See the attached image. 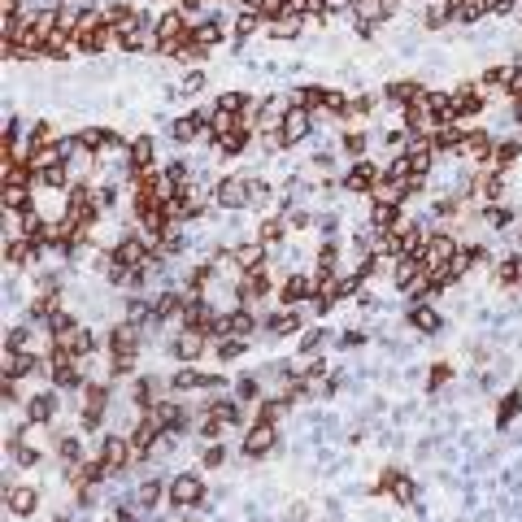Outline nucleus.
Returning <instances> with one entry per match:
<instances>
[{
  "instance_id": "42",
  "label": "nucleus",
  "mask_w": 522,
  "mask_h": 522,
  "mask_svg": "<svg viewBox=\"0 0 522 522\" xmlns=\"http://www.w3.org/2000/svg\"><path fill=\"white\" fill-rule=\"evenodd\" d=\"M140 318H149V305H144V301H130V322H140Z\"/></svg>"
},
{
  "instance_id": "25",
  "label": "nucleus",
  "mask_w": 522,
  "mask_h": 522,
  "mask_svg": "<svg viewBox=\"0 0 522 522\" xmlns=\"http://www.w3.org/2000/svg\"><path fill=\"white\" fill-rule=\"evenodd\" d=\"M410 322L418 326V331H439V314H435V309H414V314H410Z\"/></svg>"
},
{
  "instance_id": "13",
  "label": "nucleus",
  "mask_w": 522,
  "mask_h": 522,
  "mask_svg": "<svg viewBox=\"0 0 522 522\" xmlns=\"http://www.w3.org/2000/svg\"><path fill=\"white\" fill-rule=\"evenodd\" d=\"M370 226H379V231H405V226H401V205L379 201V205H374V214H370Z\"/></svg>"
},
{
  "instance_id": "11",
  "label": "nucleus",
  "mask_w": 522,
  "mask_h": 522,
  "mask_svg": "<svg viewBox=\"0 0 522 522\" xmlns=\"http://www.w3.org/2000/svg\"><path fill=\"white\" fill-rule=\"evenodd\" d=\"M492 149L496 144L483 135V130H466V144H462V157H470V161H492Z\"/></svg>"
},
{
  "instance_id": "23",
  "label": "nucleus",
  "mask_w": 522,
  "mask_h": 522,
  "mask_svg": "<svg viewBox=\"0 0 522 522\" xmlns=\"http://www.w3.org/2000/svg\"><path fill=\"white\" fill-rule=\"evenodd\" d=\"M40 362H35V357H26V353H18V357H5V374H9V379H13V374H18V379H22V374H31V370H35Z\"/></svg>"
},
{
  "instance_id": "1",
  "label": "nucleus",
  "mask_w": 522,
  "mask_h": 522,
  "mask_svg": "<svg viewBox=\"0 0 522 522\" xmlns=\"http://www.w3.org/2000/svg\"><path fill=\"white\" fill-rule=\"evenodd\" d=\"M309 130H314V109H305V105H292V109H287V118H283V126H279L283 144H296V140H305Z\"/></svg>"
},
{
  "instance_id": "5",
  "label": "nucleus",
  "mask_w": 522,
  "mask_h": 522,
  "mask_svg": "<svg viewBox=\"0 0 522 522\" xmlns=\"http://www.w3.org/2000/svg\"><path fill=\"white\" fill-rule=\"evenodd\" d=\"M201 496H205V487H201V479H196V475H178V479L170 483V500L183 505V510H187V505H196Z\"/></svg>"
},
{
  "instance_id": "45",
  "label": "nucleus",
  "mask_w": 522,
  "mask_h": 522,
  "mask_svg": "<svg viewBox=\"0 0 522 522\" xmlns=\"http://www.w3.org/2000/svg\"><path fill=\"white\" fill-rule=\"evenodd\" d=\"M18 462H22V466H35V448H26V444H18Z\"/></svg>"
},
{
  "instance_id": "7",
  "label": "nucleus",
  "mask_w": 522,
  "mask_h": 522,
  "mask_svg": "<svg viewBox=\"0 0 522 522\" xmlns=\"http://www.w3.org/2000/svg\"><path fill=\"white\" fill-rule=\"evenodd\" d=\"M374 183H379V170H374L366 157H357V166L348 170L344 187H348V192H374Z\"/></svg>"
},
{
  "instance_id": "16",
  "label": "nucleus",
  "mask_w": 522,
  "mask_h": 522,
  "mask_svg": "<svg viewBox=\"0 0 522 522\" xmlns=\"http://www.w3.org/2000/svg\"><path fill=\"white\" fill-rule=\"evenodd\" d=\"M26 414H31V422H48V418L57 414V396H48V392H44V396H31Z\"/></svg>"
},
{
  "instance_id": "24",
  "label": "nucleus",
  "mask_w": 522,
  "mask_h": 522,
  "mask_svg": "<svg viewBox=\"0 0 522 522\" xmlns=\"http://www.w3.org/2000/svg\"><path fill=\"white\" fill-rule=\"evenodd\" d=\"M201 353H205V335H183L174 344V357H183V362L187 357H201Z\"/></svg>"
},
{
  "instance_id": "28",
  "label": "nucleus",
  "mask_w": 522,
  "mask_h": 522,
  "mask_svg": "<svg viewBox=\"0 0 522 522\" xmlns=\"http://www.w3.org/2000/svg\"><path fill=\"white\" fill-rule=\"evenodd\" d=\"M270 331H274V335H292V331H301V326H296V314H279V318L270 322Z\"/></svg>"
},
{
  "instance_id": "15",
  "label": "nucleus",
  "mask_w": 522,
  "mask_h": 522,
  "mask_svg": "<svg viewBox=\"0 0 522 522\" xmlns=\"http://www.w3.org/2000/svg\"><path fill=\"white\" fill-rule=\"evenodd\" d=\"M126 457H130V444H126V439H118V435H113L109 444H105V466H109V475H113V470H122V466H126Z\"/></svg>"
},
{
  "instance_id": "29",
  "label": "nucleus",
  "mask_w": 522,
  "mask_h": 522,
  "mask_svg": "<svg viewBox=\"0 0 522 522\" xmlns=\"http://www.w3.org/2000/svg\"><path fill=\"white\" fill-rule=\"evenodd\" d=\"M226 331L249 335V331H253V318H249V314H231V318H226Z\"/></svg>"
},
{
  "instance_id": "3",
  "label": "nucleus",
  "mask_w": 522,
  "mask_h": 522,
  "mask_svg": "<svg viewBox=\"0 0 522 522\" xmlns=\"http://www.w3.org/2000/svg\"><path fill=\"white\" fill-rule=\"evenodd\" d=\"M218 205H222V209H244V205H253L249 178H222V183H218Z\"/></svg>"
},
{
  "instance_id": "47",
  "label": "nucleus",
  "mask_w": 522,
  "mask_h": 522,
  "mask_svg": "<svg viewBox=\"0 0 522 522\" xmlns=\"http://www.w3.org/2000/svg\"><path fill=\"white\" fill-rule=\"evenodd\" d=\"M239 396H244V401L257 396V383H253V379H244V383H239Z\"/></svg>"
},
{
  "instance_id": "27",
  "label": "nucleus",
  "mask_w": 522,
  "mask_h": 522,
  "mask_svg": "<svg viewBox=\"0 0 522 522\" xmlns=\"http://www.w3.org/2000/svg\"><path fill=\"white\" fill-rule=\"evenodd\" d=\"M518 261H522V257H505L500 266H496V279H500V283H514V279H522V266H518Z\"/></svg>"
},
{
  "instance_id": "34",
  "label": "nucleus",
  "mask_w": 522,
  "mask_h": 522,
  "mask_svg": "<svg viewBox=\"0 0 522 522\" xmlns=\"http://www.w3.org/2000/svg\"><path fill=\"white\" fill-rule=\"evenodd\" d=\"M344 153H353V157H362V153H366V135H362V130H353V135L344 140Z\"/></svg>"
},
{
  "instance_id": "32",
  "label": "nucleus",
  "mask_w": 522,
  "mask_h": 522,
  "mask_svg": "<svg viewBox=\"0 0 522 522\" xmlns=\"http://www.w3.org/2000/svg\"><path fill=\"white\" fill-rule=\"evenodd\" d=\"M283 235V222H261V244H279Z\"/></svg>"
},
{
  "instance_id": "18",
  "label": "nucleus",
  "mask_w": 522,
  "mask_h": 522,
  "mask_svg": "<svg viewBox=\"0 0 522 522\" xmlns=\"http://www.w3.org/2000/svg\"><path fill=\"white\" fill-rule=\"evenodd\" d=\"M522 157V144L518 140H505V144H496V149H492V166H514V161Z\"/></svg>"
},
{
  "instance_id": "19",
  "label": "nucleus",
  "mask_w": 522,
  "mask_h": 522,
  "mask_svg": "<svg viewBox=\"0 0 522 522\" xmlns=\"http://www.w3.org/2000/svg\"><path fill=\"white\" fill-rule=\"evenodd\" d=\"M244 109H249V96H244V92H222L218 105H214V113H235V118H239Z\"/></svg>"
},
{
  "instance_id": "9",
  "label": "nucleus",
  "mask_w": 522,
  "mask_h": 522,
  "mask_svg": "<svg viewBox=\"0 0 522 522\" xmlns=\"http://www.w3.org/2000/svg\"><path fill=\"white\" fill-rule=\"evenodd\" d=\"M301 31H305L301 13H283V18H270V22H266V35H274V40H296Z\"/></svg>"
},
{
  "instance_id": "38",
  "label": "nucleus",
  "mask_w": 522,
  "mask_h": 522,
  "mask_svg": "<svg viewBox=\"0 0 522 522\" xmlns=\"http://www.w3.org/2000/svg\"><path fill=\"white\" fill-rule=\"evenodd\" d=\"M518 9V0H492V18H510Z\"/></svg>"
},
{
  "instance_id": "8",
  "label": "nucleus",
  "mask_w": 522,
  "mask_h": 522,
  "mask_svg": "<svg viewBox=\"0 0 522 522\" xmlns=\"http://www.w3.org/2000/svg\"><path fill=\"white\" fill-rule=\"evenodd\" d=\"M270 444H274V422L261 418L257 427L249 431V439H244V453H249V457H261V453H270Z\"/></svg>"
},
{
  "instance_id": "35",
  "label": "nucleus",
  "mask_w": 522,
  "mask_h": 522,
  "mask_svg": "<svg viewBox=\"0 0 522 522\" xmlns=\"http://www.w3.org/2000/svg\"><path fill=\"white\" fill-rule=\"evenodd\" d=\"M244 353V339H222V344H218V357H222V362H226V357H239Z\"/></svg>"
},
{
  "instance_id": "41",
  "label": "nucleus",
  "mask_w": 522,
  "mask_h": 522,
  "mask_svg": "<svg viewBox=\"0 0 522 522\" xmlns=\"http://www.w3.org/2000/svg\"><path fill=\"white\" fill-rule=\"evenodd\" d=\"M157 492H161L157 483H144V487H140V500H144V505H153V500H157Z\"/></svg>"
},
{
  "instance_id": "46",
  "label": "nucleus",
  "mask_w": 522,
  "mask_h": 522,
  "mask_svg": "<svg viewBox=\"0 0 522 522\" xmlns=\"http://www.w3.org/2000/svg\"><path fill=\"white\" fill-rule=\"evenodd\" d=\"M444 379H448V366H435V370H431V387H439Z\"/></svg>"
},
{
  "instance_id": "33",
  "label": "nucleus",
  "mask_w": 522,
  "mask_h": 522,
  "mask_svg": "<svg viewBox=\"0 0 522 522\" xmlns=\"http://www.w3.org/2000/svg\"><path fill=\"white\" fill-rule=\"evenodd\" d=\"M283 410H287L283 401H266V405H261V418H266V422H279V418H283Z\"/></svg>"
},
{
  "instance_id": "17",
  "label": "nucleus",
  "mask_w": 522,
  "mask_h": 522,
  "mask_svg": "<svg viewBox=\"0 0 522 522\" xmlns=\"http://www.w3.org/2000/svg\"><path fill=\"white\" fill-rule=\"evenodd\" d=\"M235 261H239L244 270H257L261 261H266V244H261V239L257 244H244V249H235Z\"/></svg>"
},
{
  "instance_id": "4",
  "label": "nucleus",
  "mask_w": 522,
  "mask_h": 522,
  "mask_svg": "<svg viewBox=\"0 0 522 522\" xmlns=\"http://www.w3.org/2000/svg\"><path fill=\"white\" fill-rule=\"evenodd\" d=\"M457 253H462V249L453 244V235H431L427 253H422V266H427V270H439V266H448Z\"/></svg>"
},
{
  "instance_id": "20",
  "label": "nucleus",
  "mask_w": 522,
  "mask_h": 522,
  "mask_svg": "<svg viewBox=\"0 0 522 522\" xmlns=\"http://www.w3.org/2000/svg\"><path fill=\"white\" fill-rule=\"evenodd\" d=\"M309 287H314L309 279H301V274H292V279L283 283V305H301V301L309 296Z\"/></svg>"
},
{
  "instance_id": "43",
  "label": "nucleus",
  "mask_w": 522,
  "mask_h": 522,
  "mask_svg": "<svg viewBox=\"0 0 522 522\" xmlns=\"http://www.w3.org/2000/svg\"><path fill=\"white\" fill-rule=\"evenodd\" d=\"M26 344V331H22V326H13V331H9V348H22Z\"/></svg>"
},
{
  "instance_id": "6",
  "label": "nucleus",
  "mask_w": 522,
  "mask_h": 522,
  "mask_svg": "<svg viewBox=\"0 0 522 522\" xmlns=\"http://www.w3.org/2000/svg\"><path fill=\"white\" fill-rule=\"evenodd\" d=\"M261 26H266V13H261V9H249V5H239V13L231 18L235 40H249V35H257Z\"/></svg>"
},
{
  "instance_id": "21",
  "label": "nucleus",
  "mask_w": 522,
  "mask_h": 522,
  "mask_svg": "<svg viewBox=\"0 0 522 522\" xmlns=\"http://www.w3.org/2000/svg\"><path fill=\"white\" fill-rule=\"evenodd\" d=\"M9 510L26 518L31 510H35V487H18V492H9Z\"/></svg>"
},
{
  "instance_id": "10",
  "label": "nucleus",
  "mask_w": 522,
  "mask_h": 522,
  "mask_svg": "<svg viewBox=\"0 0 522 522\" xmlns=\"http://www.w3.org/2000/svg\"><path fill=\"white\" fill-rule=\"evenodd\" d=\"M453 105H457V118L466 122V118H475V113L483 109V92H475V87L466 83V87H457V92H453Z\"/></svg>"
},
{
  "instance_id": "12",
  "label": "nucleus",
  "mask_w": 522,
  "mask_h": 522,
  "mask_svg": "<svg viewBox=\"0 0 522 522\" xmlns=\"http://www.w3.org/2000/svg\"><path fill=\"white\" fill-rule=\"evenodd\" d=\"M130 157V174L135 170H144V166H153V153H157V144H153V135H140V140H130V149H126Z\"/></svg>"
},
{
  "instance_id": "36",
  "label": "nucleus",
  "mask_w": 522,
  "mask_h": 522,
  "mask_svg": "<svg viewBox=\"0 0 522 522\" xmlns=\"http://www.w3.org/2000/svg\"><path fill=\"white\" fill-rule=\"evenodd\" d=\"M392 496H396V500H414V483L410 479H396V483H392Z\"/></svg>"
},
{
  "instance_id": "39",
  "label": "nucleus",
  "mask_w": 522,
  "mask_h": 522,
  "mask_svg": "<svg viewBox=\"0 0 522 522\" xmlns=\"http://www.w3.org/2000/svg\"><path fill=\"white\" fill-rule=\"evenodd\" d=\"M61 457H65V462H74V457H78V439L65 435V439H61Z\"/></svg>"
},
{
  "instance_id": "30",
  "label": "nucleus",
  "mask_w": 522,
  "mask_h": 522,
  "mask_svg": "<svg viewBox=\"0 0 522 522\" xmlns=\"http://www.w3.org/2000/svg\"><path fill=\"white\" fill-rule=\"evenodd\" d=\"M487 222H492V226H500V231H505V226H510L514 222V214H510V209H500V205H492V209H487V214H483Z\"/></svg>"
},
{
  "instance_id": "37",
  "label": "nucleus",
  "mask_w": 522,
  "mask_h": 522,
  "mask_svg": "<svg viewBox=\"0 0 522 522\" xmlns=\"http://www.w3.org/2000/svg\"><path fill=\"white\" fill-rule=\"evenodd\" d=\"M214 418H222V422H235V418H239V410H235V405H226V401H218V405H214Z\"/></svg>"
},
{
  "instance_id": "26",
  "label": "nucleus",
  "mask_w": 522,
  "mask_h": 522,
  "mask_svg": "<svg viewBox=\"0 0 522 522\" xmlns=\"http://www.w3.org/2000/svg\"><path fill=\"white\" fill-rule=\"evenodd\" d=\"M518 410H522V392H510V396L500 401V410H496V422L505 427V422H510V418H514Z\"/></svg>"
},
{
  "instance_id": "2",
  "label": "nucleus",
  "mask_w": 522,
  "mask_h": 522,
  "mask_svg": "<svg viewBox=\"0 0 522 522\" xmlns=\"http://www.w3.org/2000/svg\"><path fill=\"white\" fill-rule=\"evenodd\" d=\"M422 87L418 78H392V83L383 87V101H392V105H401V109H410V105H418L422 101Z\"/></svg>"
},
{
  "instance_id": "44",
  "label": "nucleus",
  "mask_w": 522,
  "mask_h": 522,
  "mask_svg": "<svg viewBox=\"0 0 522 522\" xmlns=\"http://www.w3.org/2000/svg\"><path fill=\"white\" fill-rule=\"evenodd\" d=\"M222 462H226L222 448H209V453H205V466H222Z\"/></svg>"
},
{
  "instance_id": "31",
  "label": "nucleus",
  "mask_w": 522,
  "mask_h": 522,
  "mask_svg": "<svg viewBox=\"0 0 522 522\" xmlns=\"http://www.w3.org/2000/svg\"><path fill=\"white\" fill-rule=\"evenodd\" d=\"M178 87H183V96H196V92L205 87V74H201V70H192V74H187V78H183V83H178Z\"/></svg>"
},
{
  "instance_id": "22",
  "label": "nucleus",
  "mask_w": 522,
  "mask_h": 522,
  "mask_svg": "<svg viewBox=\"0 0 522 522\" xmlns=\"http://www.w3.org/2000/svg\"><path fill=\"white\" fill-rule=\"evenodd\" d=\"M109 344H113V357H122V353H135V326H118Z\"/></svg>"
},
{
  "instance_id": "40",
  "label": "nucleus",
  "mask_w": 522,
  "mask_h": 522,
  "mask_svg": "<svg viewBox=\"0 0 522 522\" xmlns=\"http://www.w3.org/2000/svg\"><path fill=\"white\" fill-rule=\"evenodd\" d=\"M318 344H322V331H309V335L301 339V348H305V353H314Z\"/></svg>"
},
{
  "instance_id": "14",
  "label": "nucleus",
  "mask_w": 522,
  "mask_h": 522,
  "mask_svg": "<svg viewBox=\"0 0 522 522\" xmlns=\"http://www.w3.org/2000/svg\"><path fill=\"white\" fill-rule=\"evenodd\" d=\"M244 149H249V126H244V122H239L235 130H226V135L218 140V153H222V157H239Z\"/></svg>"
}]
</instances>
